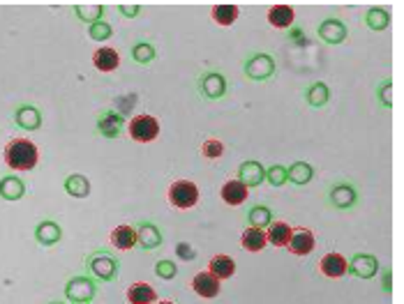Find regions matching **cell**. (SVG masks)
<instances>
[{"mask_svg": "<svg viewBox=\"0 0 404 304\" xmlns=\"http://www.w3.org/2000/svg\"><path fill=\"white\" fill-rule=\"evenodd\" d=\"M49 304H65V302H61V300H56V302H49Z\"/></svg>", "mask_w": 404, "mask_h": 304, "instance_id": "cell-47", "label": "cell"}, {"mask_svg": "<svg viewBox=\"0 0 404 304\" xmlns=\"http://www.w3.org/2000/svg\"><path fill=\"white\" fill-rule=\"evenodd\" d=\"M28 187L19 176H3L0 178V199L7 203H16L26 196Z\"/></svg>", "mask_w": 404, "mask_h": 304, "instance_id": "cell-20", "label": "cell"}, {"mask_svg": "<svg viewBox=\"0 0 404 304\" xmlns=\"http://www.w3.org/2000/svg\"><path fill=\"white\" fill-rule=\"evenodd\" d=\"M167 201L176 210H192L199 203V187L192 180H173L169 185Z\"/></svg>", "mask_w": 404, "mask_h": 304, "instance_id": "cell-5", "label": "cell"}, {"mask_svg": "<svg viewBox=\"0 0 404 304\" xmlns=\"http://www.w3.org/2000/svg\"><path fill=\"white\" fill-rule=\"evenodd\" d=\"M245 221H247V226L261 228V231H266V228L270 226V221H275V212L270 210L268 205L257 203V205H252V208L247 210Z\"/></svg>", "mask_w": 404, "mask_h": 304, "instance_id": "cell-27", "label": "cell"}, {"mask_svg": "<svg viewBox=\"0 0 404 304\" xmlns=\"http://www.w3.org/2000/svg\"><path fill=\"white\" fill-rule=\"evenodd\" d=\"M374 93H377L379 106H381V109H386V111H391V109H393V81H391V79L381 81V84L377 86Z\"/></svg>", "mask_w": 404, "mask_h": 304, "instance_id": "cell-37", "label": "cell"}, {"mask_svg": "<svg viewBox=\"0 0 404 304\" xmlns=\"http://www.w3.org/2000/svg\"><path fill=\"white\" fill-rule=\"evenodd\" d=\"M238 180H241L247 189L259 187L266 183V166L257 159H247L238 166Z\"/></svg>", "mask_w": 404, "mask_h": 304, "instance_id": "cell-16", "label": "cell"}, {"mask_svg": "<svg viewBox=\"0 0 404 304\" xmlns=\"http://www.w3.org/2000/svg\"><path fill=\"white\" fill-rule=\"evenodd\" d=\"M192 291L203 300H215L222 291V282L215 275H210L208 270L206 272H196L192 277Z\"/></svg>", "mask_w": 404, "mask_h": 304, "instance_id": "cell-15", "label": "cell"}, {"mask_svg": "<svg viewBox=\"0 0 404 304\" xmlns=\"http://www.w3.org/2000/svg\"><path fill=\"white\" fill-rule=\"evenodd\" d=\"M125 120H127V118H122L118 111L106 109V111L100 113V116H97L95 129H97V134H100V136L113 141V138H118V136L122 134V129H125Z\"/></svg>", "mask_w": 404, "mask_h": 304, "instance_id": "cell-11", "label": "cell"}, {"mask_svg": "<svg viewBox=\"0 0 404 304\" xmlns=\"http://www.w3.org/2000/svg\"><path fill=\"white\" fill-rule=\"evenodd\" d=\"M250 189H247L241 180L238 178H231V180H227L225 185H222V189H220V196H222V201H225L229 208H238L241 203H245L247 201V194Z\"/></svg>", "mask_w": 404, "mask_h": 304, "instance_id": "cell-19", "label": "cell"}, {"mask_svg": "<svg viewBox=\"0 0 404 304\" xmlns=\"http://www.w3.org/2000/svg\"><path fill=\"white\" fill-rule=\"evenodd\" d=\"M127 134L134 143H153L160 136V122L155 116L139 113L127 120Z\"/></svg>", "mask_w": 404, "mask_h": 304, "instance_id": "cell-6", "label": "cell"}, {"mask_svg": "<svg viewBox=\"0 0 404 304\" xmlns=\"http://www.w3.org/2000/svg\"><path fill=\"white\" fill-rule=\"evenodd\" d=\"M196 90H199V95L203 97V100L217 102L229 93V81L222 72L208 70V72H203L199 79H196Z\"/></svg>", "mask_w": 404, "mask_h": 304, "instance_id": "cell-7", "label": "cell"}, {"mask_svg": "<svg viewBox=\"0 0 404 304\" xmlns=\"http://www.w3.org/2000/svg\"><path fill=\"white\" fill-rule=\"evenodd\" d=\"M379 272H381V289H384V293H391L393 291V275H391V270L381 267Z\"/></svg>", "mask_w": 404, "mask_h": 304, "instance_id": "cell-45", "label": "cell"}, {"mask_svg": "<svg viewBox=\"0 0 404 304\" xmlns=\"http://www.w3.org/2000/svg\"><path fill=\"white\" fill-rule=\"evenodd\" d=\"M137 228V244L141 246L144 251H155L160 249L162 242H164V235L160 231V226L155 224V221H139V224L134 226Z\"/></svg>", "mask_w": 404, "mask_h": 304, "instance_id": "cell-12", "label": "cell"}, {"mask_svg": "<svg viewBox=\"0 0 404 304\" xmlns=\"http://www.w3.org/2000/svg\"><path fill=\"white\" fill-rule=\"evenodd\" d=\"M5 164L12 171H32L39 161V150L30 138H12L5 145Z\"/></svg>", "mask_w": 404, "mask_h": 304, "instance_id": "cell-1", "label": "cell"}, {"mask_svg": "<svg viewBox=\"0 0 404 304\" xmlns=\"http://www.w3.org/2000/svg\"><path fill=\"white\" fill-rule=\"evenodd\" d=\"M155 304H176L173 300H162V302H155Z\"/></svg>", "mask_w": 404, "mask_h": 304, "instance_id": "cell-46", "label": "cell"}, {"mask_svg": "<svg viewBox=\"0 0 404 304\" xmlns=\"http://www.w3.org/2000/svg\"><path fill=\"white\" fill-rule=\"evenodd\" d=\"M155 275H158L160 279H164V282H171V279L178 277V265L176 260H169V258H162L155 263Z\"/></svg>", "mask_w": 404, "mask_h": 304, "instance_id": "cell-40", "label": "cell"}, {"mask_svg": "<svg viewBox=\"0 0 404 304\" xmlns=\"http://www.w3.org/2000/svg\"><path fill=\"white\" fill-rule=\"evenodd\" d=\"M93 65H95L97 72L109 74V72L118 70L120 55H118V51H115V48H111V46H100V48H97V51L93 53Z\"/></svg>", "mask_w": 404, "mask_h": 304, "instance_id": "cell-26", "label": "cell"}, {"mask_svg": "<svg viewBox=\"0 0 404 304\" xmlns=\"http://www.w3.org/2000/svg\"><path fill=\"white\" fill-rule=\"evenodd\" d=\"M35 242L42 246H53L63 240V226L53 219H42L35 224Z\"/></svg>", "mask_w": 404, "mask_h": 304, "instance_id": "cell-17", "label": "cell"}, {"mask_svg": "<svg viewBox=\"0 0 404 304\" xmlns=\"http://www.w3.org/2000/svg\"><path fill=\"white\" fill-rule=\"evenodd\" d=\"M360 201V194H358V187L346 183V180H340V183L331 185L328 189V205H331L333 210H340V212H346V210H353Z\"/></svg>", "mask_w": 404, "mask_h": 304, "instance_id": "cell-8", "label": "cell"}, {"mask_svg": "<svg viewBox=\"0 0 404 304\" xmlns=\"http://www.w3.org/2000/svg\"><path fill=\"white\" fill-rule=\"evenodd\" d=\"M86 272H88V277H93L95 282L111 284V282L118 279L120 263L111 251L97 249V251L88 253V256H86Z\"/></svg>", "mask_w": 404, "mask_h": 304, "instance_id": "cell-2", "label": "cell"}, {"mask_svg": "<svg viewBox=\"0 0 404 304\" xmlns=\"http://www.w3.org/2000/svg\"><path fill=\"white\" fill-rule=\"evenodd\" d=\"M362 21H365V26L374 32H381L391 26V14L384 10V7H370L362 16Z\"/></svg>", "mask_w": 404, "mask_h": 304, "instance_id": "cell-33", "label": "cell"}, {"mask_svg": "<svg viewBox=\"0 0 404 304\" xmlns=\"http://www.w3.org/2000/svg\"><path fill=\"white\" fill-rule=\"evenodd\" d=\"M241 244H243V249L245 251H250V253H259L266 249V231H261V228H252V226H247L245 231L241 233Z\"/></svg>", "mask_w": 404, "mask_h": 304, "instance_id": "cell-32", "label": "cell"}, {"mask_svg": "<svg viewBox=\"0 0 404 304\" xmlns=\"http://www.w3.org/2000/svg\"><path fill=\"white\" fill-rule=\"evenodd\" d=\"M118 12L122 14V16H130V19H137L139 14H141V5H118Z\"/></svg>", "mask_w": 404, "mask_h": 304, "instance_id": "cell-44", "label": "cell"}, {"mask_svg": "<svg viewBox=\"0 0 404 304\" xmlns=\"http://www.w3.org/2000/svg\"><path fill=\"white\" fill-rule=\"evenodd\" d=\"M176 256L180 258V260H194L196 258V251H194V246L189 244V242H178L176 244Z\"/></svg>", "mask_w": 404, "mask_h": 304, "instance_id": "cell-43", "label": "cell"}, {"mask_svg": "<svg viewBox=\"0 0 404 304\" xmlns=\"http://www.w3.org/2000/svg\"><path fill=\"white\" fill-rule=\"evenodd\" d=\"M286 39L291 44H296V46H308L310 42H308V37H305V30L301 28V26H291L286 30Z\"/></svg>", "mask_w": 404, "mask_h": 304, "instance_id": "cell-41", "label": "cell"}, {"mask_svg": "<svg viewBox=\"0 0 404 304\" xmlns=\"http://www.w3.org/2000/svg\"><path fill=\"white\" fill-rule=\"evenodd\" d=\"M104 12H106L104 5H74V14H77V19L84 21L86 26L102 21L104 19Z\"/></svg>", "mask_w": 404, "mask_h": 304, "instance_id": "cell-35", "label": "cell"}, {"mask_svg": "<svg viewBox=\"0 0 404 304\" xmlns=\"http://www.w3.org/2000/svg\"><path fill=\"white\" fill-rule=\"evenodd\" d=\"M266 183L270 187H284L286 185V166H282V164H273V166L266 168Z\"/></svg>", "mask_w": 404, "mask_h": 304, "instance_id": "cell-39", "label": "cell"}, {"mask_svg": "<svg viewBox=\"0 0 404 304\" xmlns=\"http://www.w3.org/2000/svg\"><path fill=\"white\" fill-rule=\"evenodd\" d=\"M317 246V237L315 233L310 231L308 226H296L293 233H291V240H289L286 249L293 253V256H310Z\"/></svg>", "mask_w": 404, "mask_h": 304, "instance_id": "cell-13", "label": "cell"}, {"mask_svg": "<svg viewBox=\"0 0 404 304\" xmlns=\"http://www.w3.org/2000/svg\"><path fill=\"white\" fill-rule=\"evenodd\" d=\"M243 74L250 81L263 84V81H270L277 74V62L266 51H254L243 60Z\"/></svg>", "mask_w": 404, "mask_h": 304, "instance_id": "cell-3", "label": "cell"}, {"mask_svg": "<svg viewBox=\"0 0 404 304\" xmlns=\"http://www.w3.org/2000/svg\"><path fill=\"white\" fill-rule=\"evenodd\" d=\"M291 233H293V228L289 226L286 221L277 219V221H270V226L266 228V240L273 246H286L289 240H291Z\"/></svg>", "mask_w": 404, "mask_h": 304, "instance_id": "cell-31", "label": "cell"}, {"mask_svg": "<svg viewBox=\"0 0 404 304\" xmlns=\"http://www.w3.org/2000/svg\"><path fill=\"white\" fill-rule=\"evenodd\" d=\"M97 291H100V286L93 277L79 275L68 279V284H65V300L70 304H90L97 298Z\"/></svg>", "mask_w": 404, "mask_h": 304, "instance_id": "cell-4", "label": "cell"}, {"mask_svg": "<svg viewBox=\"0 0 404 304\" xmlns=\"http://www.w3.org/2000/svg\"><path fill=\"white\" fill-rule=\"evenodd\" d=\"M65 194H70L72 199H88L90 196V180L81 173H70L63 180Z\"/></svg>", "mask_w": 404, "mask_h": 304, "instance_id": "cell-29", "label": "cell"}, {"mask_svg": "<svg viewBox=\"0 0 404 304\" xmlns=\"http://www.w3.org/2000/svg\"><path fill=\"white\" fill-rule=\"evenodd\" d=\"M312 178H315V166H312L310 161H293L286 166V183H291L296 187H305L312 183Z\"/></svg>", "mask_w": 404, "mask_h": 304, "instance_id": "cell-21", "label": "cell"}, {"mask_svg": "<svg viewBox=\"0 0 404 304\" xmlns=\"http://www.w3.org/2000/svg\"><path fill=\"white\" fill-rule=\"evenodd\" d=\"M268 23L273 28H279V30H289L293 26L296 21V10L291 5H273L266 14Z\"/></svg>", "mask_w": 404, "mask_h": 304, "instance_id": "cell-22", "label": "cell"}, {"mask_svg": "<svg viewBox=\"0 0 404 304\" xmlns=\"http://www.w3.org/2000/svg\"><path fill=\"white\" fill-rule=\"evenodd\" d=\"M42 111L35 104H19L14 109V125L23 131H37L42 129Z\"/></svg>", "mask_w": 404, "mask_h": 304, "instance_id": "cell-14", "label": "cell"}, {"mask_svg": "<svg viewBox=\"0 0 404 304\" xmlns=\"http://www.w3.org/2000/svg\"><path fill=\"white\" fill-rule=\"evenodd\" d=\"M208 272L215 275L220 282H227L236 275V260L227 256V253H215L210 260H208Z\"/></svg>", "mask_w": 404, "mask_h": 304, "instance_id": "cell-28", "label": "cell"}, {"mask_svg": "<svg viewBox=\"0 0 404 304\" xmlns=\"http://www.w3.org/2000/svg\"><path fill=\"white\" fill-rule=\"evenodd\" d=\"M134 100H137V95H130V97H118V100H115L118 104H115V109H113V111H118L122 118H127V116H130V111L134 109V104H137Z\"/></svg>", "mask_w": 404, "mask_h": 304, "instance_id": "cell-42", "label": "cell"}, {"mask_svg": "<svg viewBox=\"0 0 404 304\" xmlns=\"http://www.w3.org/2000/svg\"><path fill=\"white\" fill-rule=\"evenodd\" d=\"M130 55L137 65H151L155 58H158V48H155L151 42H146V39H139V42L132 44Z\"/></svg>", "mask_w": 404, "mask_h": 304, "instance_id": "cell-34", "label": "cell"}, {"mask_svg": "<svg viewBox=\"0 0 404 304\" xmlns=\"http://www.w3.org/2000/svg\"><path fill=\"white\" fill-rule=\"evenodd\" d=\"M88 37L93 39V42H106V39H111L113 37L111 23H106L104 19L97 21V23H90V26H88Z\"/></svg>", "mask_w": 404, "mask_h": 304, "instance_id": "cell-36", "label": "cell"}, {"mask_svg": "<svg viewBox=\"0 0 404 304\" xmlns=\"http://www.w3.org/2000/svg\"><path fill=\"white\" fill-rule=\"evenodd\" d=\"M319 272L326 279H342L346 275V258L340 251H328L319 260Z\"/></svg>", "mask_w": 404, "mask_h": 304, "instance_id": "cell-18", "label": "cell"}, {"mask_svg": "<svg viewBox=\"0 0 404 304\" xmlns=\"http://www.w3.org/2000/svg\"><path fill=\"white\" fill-rule=\"evenodd\" d=\"M127 302L130 304H155L158 302V293L151 284L146 282H134L127 289Z\"/></svg>", "mask_w": 404, "mask_h": 304, "instance_id": "cell-30", "label": "cell"}, {"mask_svg": "<svg viewBox=\"0 0 404 304\" xmlns=\"http://www.w3.org/2000/svg\"><path fill=\"white\" fill-rule=\"evenodd\" d=\"M317 37L328 46H337L349 37V28H346V23L342 19H337V16H326L317 26Z\"/></svg>", "mask_w": 404, "mask_h": 304, "instance_id": "cell-10", "label": "cell"}, {"mask_svg": "<svg viewBox=\"0 0 404 304\" xmlns=\"http://www.w3.org/2000/svg\"><path fill=\"white\" fill-rule=\"evenodd\" d=\"M238 16H241V7L234 5V3H220V5L210 7V19L222 28L234 26V23L238 21Z\"/></svg>", "mask_w": 404, "mask_h": 304, "instance_id": "cell-24", "label": "cell"}, {"mask_svg": "<svg viewBox=\"0 0 404 304\" xmlns=\"http://www.w3.org/2000/svg\"><path fill=\"white\" fill-rule=\"evenodd\" d=\"M303 97L312 109H324V106L331 102V88H328V84H324V81H315V84L305 88Z\"/></svg>", "mask_w": 404, "mask_h": 304, "instance_id": "cell-23", "label": "cell"}, {"mask_svg": "<svg viewBox=\"0 0 404 304\" xmlns=\"http://www.w3.org/2000/svg\"><path fill=\"white\" fill-rule=\"evenodd\" d=\"M201 154L203 159H220L222 154H225V143L220 141V138H206L201 143Z\"/></svg>", "mask_w": 404, "mask_h": 304, "instance_id": "cell-38", "label": "cell"}, {"mask_svg": "<svg viewBox=\"0 0 404 304\" xmlns=\"http://www.w3.org/2000/svg\"><path fill=\"white\" fill-rule=\"evenodd\" d=\"M379 270H381V265H379V258L374 256V253H353L351 260H346V275L356 277V279H374L379 275Z\"/></svg>", "mask_w": 404, "mask_h": 304, "instance_id": "cell-9", "label": "cell"}, {"mask_svg": "<svg viewBox=\"0 0 404 304\" xmlns=\"http://www.w3.org/2000/svg\"><path fill=\"white\" fill-rule=\"evenodd\" d=\"M111 244L118 251H130L137 246V228L130 224H118L111 231Z\"/></svg>", "mask_w": 404, "mask_h": 304, "instance_id": "cell-25", "label": "cell"}]
</instances>
